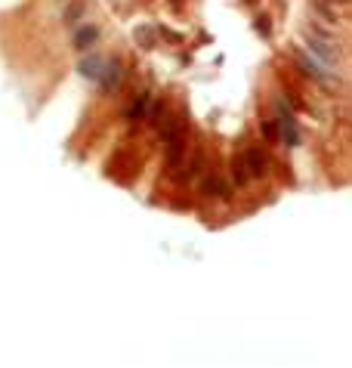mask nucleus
Here are the masks:
<instances>
[{
	"instance_id": "nucleus-1",
	"label": "nucleus",
	"mask_w": 352,
	"mask_h": 368,
	"mask_svg": "<svg viewBox=\"0 0 352 368\" xmlns=\"http://www.w3.org/2000/svg\"><path fill=\"white\" fill-rule=\"evenodd\" d=\"M278 109V133H281V143L287 148H297L300 146V127H297V118L284 109V102H275Z\"/></svg>"
},
{
	"instance_id": "nucleus-2",
	"label": "nucleus",
	"mask_w": 352,
	"mask_h": 368,
	"mask_svg": "<svg viewBox=\"0 0 352 368\" xmlns=\"http://www.w3.org/2000/svg\"><path fill=\"white\" fill-rule=\"evenodd\" d=\"M293 59H297V65H300V72L306 74V77H312V80H318V84H324V87H331L334 80L327 77V72H324V65L321 62H315V59H309L306 53H300V50H293Z\"/></svg>"
},
{
	"instance_id": "nucleus-3",
	"label": "nucleus",
	"mask_w": 352,
	"mask_h": 368,
	"mask_svg": "<svg viewBox=\"0 0 352 368\" xmlns=\"http://www.w3.org/2000/svg\"><path fill=\"white\" fill-rule=\"evenodd\" d=\"M244 164H247V174L250 177H266V170H269V158H266V152L263 148H247L244 152Z\"/></svg>"
},
{
	"instance_id": "nucleus-4",
	"label": "nucleus",
	"mask_w": 352,
	"mask_h": 368,
	"mask_svg": "<svg viewBox=\"0 0 352 368\" xmlns=\"http://www.w3.org/2000/svg\"><path fill=\"white\" fill-rule=\"evenodd\" d=\"M102 68H105V59L87 50V56H84L80 65H77V72H80V77H87V80H99V77H102Z\"/></svg>"
},
{
	"instance_id": "nucleus-5",
	"label": "nucleus",
	"mask_w": 352,
	"mask_h": 368,
	"mask_svg": "<svg viewBox=\"0 0 352 368\" xmlns=\"http://www.w3.org/2000/svg\"><path fill=\"white\" fill-rule=\"evenodd\" d=\"M96 40H99V28L96 25H84V28L74 31V50H80V53L93 50V47H96Z\"/></svg>"
},
{
	"instance_id": "nucleus-6",
	"label": "nucleus",
	"mask_w": 352,
	"mask_h": 368,
	"mask_svg": "<svg viewBox=\"0 0 352 368\" xmlns=\"http://www.w3.org/2000/svg\"><path fill=\"white\" fill-rule=\"evenodd\" d=\"M309 50L318 56L321 62H327V65L337 62V50L331 47V40H324V37H309Z\"/></svg>"
},
{
	"instance_id": "nucleus-7",
	"label": "nucleus",
	"mask_w": 352,
	"mask_h": 368,
	"mask_svg": "<svg viewBox=\"0 0 352 368\" xmlns=\"http://www.w3.org/2000/svg\"><path fill=\"white\" fill-rule=\"evenodd\" d=\"M99 84H102V90H117V84H121V62H117V59L105 62Z\"/></svg>"
},
{
	"instance_id": "nucleus-8",
	"label": "nucleus",
	"mask_w": 352,
	"mask_h": 368,
	"mask_svg": "<svg viewBox=\"0 0 352 368\" xmlns=\"http://www.w3.org/2000/svg\"><path fill=\"white\" fill-rule=\"evenodd\" d=\"M201 195H219V198H229V186H226L219 177L210 174V177L201 180Z\"/></svg>"
},
{
	"instance_id": "nucleus-9",
	"label": "nucleus",
	"mask_w": 352,
	"mask_h": 368,
	"mask_svg": "<svg viewBox=\"0 0 352 368\" xmlns=\"http://www.w3.org/2000/svg\"><path fill=\"white\" fill-rule=\"evenodd\" d=\"M164 118H167V102H164V99L151 102V109L145 111V121H148V124H151V127H155V130H161Z\"/></svg>"
},
{
	"instance_id": "nucleus-10",
	"label": "nucleus",
	"mask_w": 352,
	"mask_h": 368,
	"mask_svg": "<svg viewBox=\"0 0 352 368\" xmlns=\"http://www.w3.org/2000/svg\"><path fill=\"white\" fill-rule=\"evenodd\" d=\"M148 93H139L136 99H133V106L127 109V121H142L145 118V111H148Z\"/></svg>"
},
{
	"instance_id": "nucleus-11",
	"label": "nucleus",
	"mask_w": 352,
	"mask_h": 368,
	"mask_svg": "<svg viewBox=\"0 0 352 368\" xmlns=\"http://www.w3.org/2000/svg\"><path fill=\"white\" fill-rule=\"evenodd\" d=\"M201 167H204V152H201V148H195V152H192V161L185 164V170L179 174V180H195L198 174H201Z\"/></svg>"
},
{
	"instance_id": "nucleus-12",
	"label": "nucleus",
	"mask_w": 352,
	"mask_h": 368,
	"mask_svg": "<svg viewBox=\"0 0 352 368\" xmlns=\"http://www.w3.org/2000/svg\"><path fill=\"white\" fill-rule=\"evenodd\" d=\"M84 13H87V3H84V0H71V3L62 9V22H65V25H74V22L84 16Z\"/></svg>"
},
{
	"instance_id": "nucleus-13",
	"label": "nucleus",
	"mask_w": 352,
	"mask_h": 368,
	"mask_svg": "<svg viewBox=\"0 0 352 368\" xmlns=\"http://www.w3.org/2000/svg\"><path fill=\"white\" fill-rule=\"evenodd\" d=\"M232 180H235V186H244V183L250 180V174H247V164H244V155L232 158Z\"/></svg>"
},
{
	"instance_id": "nucleus-14",
	"label": "nucleus",
	"mask_w": 352,
	"mask_h": 368,
	"mask_svg": "<svg viewBox=\"0 0 352 368\" xmlns=\"http://www.w3.org/2000/svg\"><path fill=\"white\" fill-rule=\"evenodd\" d=\"M133 37H136L139 43H142V50H151V47H155V31H151L148 25H139Z\"/></svg>"
},
{
	"instance_id": "nucleus-15",
	"label": "nucleus",
	"mask_w": 352,
	"mask_h": 368,
	"mask_svg": "<svg viewBox=\"0 0 352 368\" xmlns=\"http://www.w3.org/2000/svg\"><path fill=\"white\" fill-rule=\"evenodd\" d=\"M260 130H263V140H266V143H278V140H281V133H278V124H275V121H263V124H260Z\"/></svg>"
},
{
	"instance_id": "nucleus-16",
	"label": "nucleus",
	"mask_w": 352,
	"mask_h": 368,
	"mask_svg": "<svg viewBox=\"0 0 352 368\" xmlns=\"http://www.w3.org/2000/svg\"><path fill=\"white\" fill-rule=\"evenodd\" d=\"M253 28H256V31H260L263 37H266V34L272 31V19H269V16H256V19H253Z\"/></svg>"
},
{
	"instance_id": "nucleus-17",
	"label": "nucleus",
	"mask_w": 352,
	"mask_h": 368,
	"mask_svg": "<svg viewBox=\"0 0 352 368\" xmlns=\"http://www.w3.org/2000/svg\"><path fill=\"white\" fill-rule=\"evenodd\" d=\"M315 13H318V16H324L327 22H337V13H334V9L327 6V3H321V0H315Z\"/></svg>"
},
{
	"instance_id": "nucleus-18",
	"label": "nucleus",
	"mask_w": 352,
	"mask_h": 368,
	"mask_svg": "<svg viewBox=\"0 0 352 368\" xmlns=\"http://www.w3.org/2000/svg\"><path fill=\"white\" fill-rule=\"evenodd\" d=\"M337 3H349V0H337Z\"/></svg>"
},
{
	"instance_id": "nucleus-19",
	"label": "nucleus",
	"mask_w": 352,
	"mask_h": 368,
	"mask_svg": "<svg viewBox=\"0 0 352 368\" xmlns=\"http://www.w3.org/2000/svg\"><path fill=\"white\" fill-rule=\"evenodd\" d=\"M247 3H253V0H247Z\"/></svg>"
}]
</instances>
